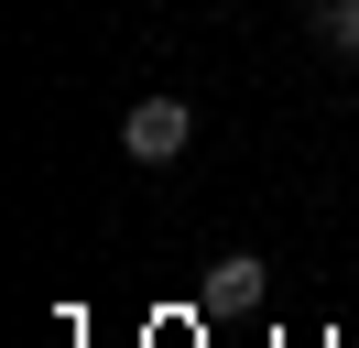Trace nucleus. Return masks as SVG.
<instances>
[{
  "instance_id": "obj_2",
  "label": "nucleus",
  "mask_w": 359,
  "mask_h": 348,
  "mask_svg": "<svg viewBox=\"0 0 359 348\" xmlns=\"http://www.w3.org/2000/svg\"><path fill=\"white\" fill-rule=\"evenodd\" d=\"M272 294V272H262V261H250V250H229V261H207V316H250V304H262Z\"/></svg>"
},
{
  "instance_id": "obj_3",
  "label": "nucleus",
  "mask_w": 359,
  "mask_h": 348,
  "mask_svg": "<svg viewBox=\"0 0 359 348\" xmlns=\"http://www.w3.org/2000/svg\"><path fill=\"white\" fill-rule=\"evenodd\" d=\"M305 44L316 55H359V0H305Z\"/></svg>"
},
{
  "instance_id": "obj_1",
  "label": "nucleus",
  "mask_w": 359,
  "mask_h": 348,
  "mask_svg": "<svg viewBox=\"0 0 359 348\" xmlns=\"http://www.w3.org/2000/svg\"><path fill=\"white\" fill-rule=\"evenodd\" d=\"M185 142H196V109L185 98H131L120 109V152H131V163H185Z\"/></svg>"
}]
</instances>
